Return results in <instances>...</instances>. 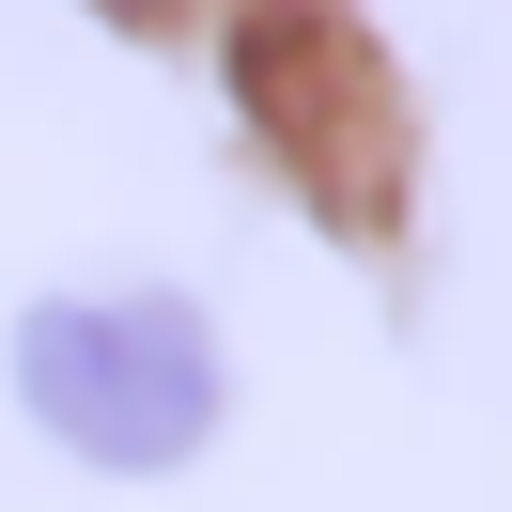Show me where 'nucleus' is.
<instances>
[{
	"label": "nucleus",
	"mask_w": 512,
	"mask_h": 512,
	"mask_svg": "<svg viewBox=\"0 0 512 512\" xmlns=\"http://www.w3.org/2000/svg\"><path fill=\"white\" fill-rule=\"evenodd\" d=\"M233 109L264 125V156L326 218L388 233V202H404V109H388L373 32H357L342 0H249L233 16Z\"/></svg>",
	"instance_id": "2"
},
{
	"label": "nucleus",
	"mask_w": 512,
	"mask_h": 512,
	"mask_svg": "<svg viewBox=\"0 0 512 512\" xmlns=\"http://www.w3.org/2000/svg\"><path fill=\"white\" fill-rule=\"evenodd\" d=\"M16 404L109 481H156L218 435V342H202L187 295L125 280V295H47L16 326Z\"/></svg>",
	"instance_id": "1"
}]
</instances>
